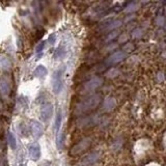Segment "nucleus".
Segmentation results:
<instances>
[{"label":"nucleus","instance_id":"obj_1","mask_svg":"<svg viewBox=\"0 0 166 166\" xmlns=\"http://www.w3.org/2000/svg\"><path fill=\"white\" fill-rule=\"evenodd\" d=\"M62 73L63 70L59 69L55 71L52 75V88L55 94L60 93V90H62Z\"/></svg>","mask_w":166,"mask_h":166},{"label":"nucleus","instance_id":"obj_2","mask_svg":"<svg viewBox=\"0 0 166 166\" xmlns=\"http://www.w3.org/2000/svg\"><path fill=\"white\" fill-rule=\"evenodd\" d=\"M52 113H53V106L50 103H45L44 105L42 106L41 109V118L42 121L46 122H48L49 119L51 118Z\"/></svg>","mask_w":166,"mask_h":166},{"label":"nucleus","instance_id":"obj_3","mask_svg":"<svg viewBox=\"0 0 166 166\" xmlns=\"http://www.w3.org/2000/svg\"><path fill=\"white\" fill-rule=\"evenodd\" d=\"M29 156L33 161H38L41 158V147L38 143H32L29 146Z\"/></svg>","mask_w":166,"mask_h":166},{"label":"nucleus","instance_id":"obj_4","mask_svg":"<svg viewBox=\"0 0 166 166\" xmlns=\"http://www.w3.org/2000/svg\"><path fill=\"white\" fill-rule=\"evenodd\" d=\"M31 132L32 135L35 139H38L43 135V127L41 125V122H39L38 121H32L31 122Z\"/></svg>","mask_w":166,"mask_h":166},{"label":"nucleus","instance_id":"obj_5","mask_svg":"<svg viewBox=\"0 0 166 166\" xmlns=\"http://www.w3.org/2000/svg\"><path fill=\"white\" fill-rule=\"evenodd\" d=\"M35 76L38 77V78H43L47 75V69L44 66H39L35 70Z\"/></svg>","mask_w":166,"mask_h":166},{"label":"nucleus","instance_id":"obj_6","mask_svg":"<svg viewBox=\"0 0 166 166\" xmlns=\"http://www.w3.org/2000/svg\"><path fill=\"white\" fill-rule=\"evenodd\" d=\"M0 67H1L2 69H4V70L10 69L11 62H10V60H8V58L4 57V56H1V57H0Z\"/></svg>","mask_w":166,"mask_h":166},{"label":"nucleus","instance_id":"obj_7","mask_svg":"<svg viewBox=\"0 0 166 166\" xmlns=\"http://www.w3.org/2000/svg\"><path fill=\"white\" fill-rule=\"evenodd\" d=\"M7 137H8V144L11 145L12 149L15 150L17 147V141L15 139V136L13 135V133H8Z\"/></svg>","mask_w":166,"mask_h":166},{"label":"nucleus","instance_id":"obj_8","mask_svg":"<svg viewBox=\"0 0 166 166\" xmlns=\"http://www.w3.org/2000/svg\"><path fill=\"white\" fill-rule=\"evenodd\" d=\"M60 124H61V112L58 111L56 115V119H55V130H56V132L59 131Z\"/></svg>","mask_w":166,"mask_h":166},{"label":"nucleus","instance_id":"obj_9","mask_svg":"<svg viewBox=\"0 0 166 166\" xmlns=\"http://www.w3.org/2000/svg\"><path fill=\"white\" fill-rule=\"evenodd\" d=\"M45 47V42H42L41 44H39V46L36 47V55H38V59H39L42 56V52H43V49Z\"/></svg>","mask_w":166,"mask_h":166},{"label":"nucleus","instance_id":"obj_10","mask_svg":"<svg viewBox=\"0 0 166 166\" xmlns=\"http://www.w3.org/2000/svg\"><path fill=\"white\" fill-rule=\"evenodd\" d=\"M0 90H2V93H3V94H7V91H8V85H7V83L4 82V81H1V82H0Z\"/></svg>","mask_w":166,"mask_h":166},{"label":"nucleus","instance_id":"obj_11","mask_svg":"<svg viewBox=\"0 0 166 166\" xmlns=\"http://www.w3.org/2000/svg\"><path fill=\"white\" fill-rule=\"evenodd\" d=\"M55 39H56L55 35H51L50 36H49V43H50L51 45H53L55 43Z\"/></svg>","mask_w":166,"mask_h":166}]
</instances>
